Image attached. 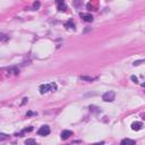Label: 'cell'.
Instances as JSON below:
<instances>
[{
	"label": "cell",
	"instance_id": "obj_1",
	"mask_svg": "<svg viewBox=\"0 0 145 145\" xmlns=\"http://www.w3.org/2000/svg\"><path fill=\"white\" fill-rule=\"evenodd\" d=\"M57 90V84L56 83H51V84H42L40 85V93L41 94H44V93H48L50 91H56Z\"/></svg>",
	"mask_w": 145,
	"mask_h": 145
},
{
	"label": "cell",
	"instance_id": "obj_2",
	"mask_svg": "<svg viewBox=\"0 0 145 145\" xmlns=\"http://www.w3.org/2000/svg\"><path fill=\"white\" fill-rule=\"evenodd\" d=\"M116 98V93L113 91H108L103 95H102V100L104 102H112Z\"/></svg>",
	"mask_w": 145,
	"mask_h": 145
},
{
	"label": "cell",
	"instance_id": "obj_3",
	"mask_svg": "<svg viewBox=\"0 0 145 145\" xmlns=\"http://www.w3.org/2000/svg\"><path fill=\"white\" fill-rule=\"evenodd\" d=\"M38 134L40 136H47L50 134V127L49 126H42L40 127V129L38 130Z\"/></svg>",
	"mask_w": 145,
	"mask_h": 145
},
{
	"label": "cell",
	"instance_id": "obj_4",
	"mask_svg": "<svg viewBox=\"0 0 145 145\" xmlns=\"http://www.w3.org/2000/svg\"><path fill=\"white\" fill-rule=\"evenodd\" d=\"M60 136H61V140H67L70 136H73V132L72 130H64V132H61Z\"/></svg>",
	"mask_w": 145,
	"mask_h": 145
},
{
	"label": "cell",
	"instance_id": "obj_5",
	"mask_svg": "<svg viewBox=\"0 0 145 145\" xmlns=\"http://www.w3.org/2000/svg\"><path fill=\"white\" fill-rule=\"evenodd\" d=\"M143 128V123H140V121H135V123L132 124V129L133 130H141Z\"/></svg>",
	"mask_w": 145,
	"mask_h": 145
},
{
	"label": "cell",
	"instance_id": "obj_6",
	"mask_svg": "<svg viewBox=\"0 0 145 145\" xmlns=\"http://www.w3.org/2000/svg\"><path fill=\"white\" fill-rule=\"evenodd\" d=\"M81 17L83 18V21L87 22V23L93 22V16L91 14H81Z\"/></svg>",
	"mask_w": 145,
	"mask_h": 145
},
{
	"label": "cell",
	"instance_id": "obj_7",
	"mask_svg": "<svg viewBox=\"0 0 145 145\" xmlns=\"http://www.w3.org/2000/svg\"><path fill=\"white\" fill-rule=\"evenodd\" d=\"M135 144H136V142L133 140H129V138H124L120 142V145H135Z\"/></svg>",
	"mask_w": 145,
	"mask_h": 145
},
{
	"label": "cell",
	"instance_id": "obj_8",
	"mask_svg": "<svg viewBox=\"0 0 145 145\" xmlns=\"http://www.w3.org/2000/svg\"><path fill=\"white\" fill-rule=\"evenodd\" d=\"M57 5H58V10L59 11H66L67 6L64 1H57Z\"/></svg>",
	"mask_w": 145,
	"mask_h": 145
},
{
	"label": "cell",
	"instance_id": "obj_9",
	"mask_svg": "<svg viewBox=\"0 0 145 145\" xmlns=\"http://www.w3.org/2000/svg\"><path fill=\"white\" fill-rule=\"evenodd\" d=\"M81 79L82 81H86V82H92L95 79V77H91V76H81Z\"/></svg>",
	"mask_w": 145,
	"mask_h": 145
},
{
	"label": "cell",
	"instance_id": "obj_10",
	"mask_svg": "<svg viewBox=\"0 0 145 145\" xmlns=\"http://www.w3.org/2000/svg\"><path fill=\"white\" fill-rule=\"evenodd\" d=\"M25 145H36V142L33 138H28V140L25 141Z\"/></svg>",
	"mask_w": 145,
	"mask_h": 145
},
{
	"label": "cell",
	"instance_id": "obj_11",
	"mask_svg": "<svg viewBox=\"0 0 145 145\" xmlns=\"http://www.w3.org/2000/svg\"><path fill=\"white\" fill-rule=\"evenodd\" d=\"M9 138V135L4 134V133H0V141H6Z\"/></svg>",
	"mask_w": 145,
	"mask_h": 145
},
{
	"label": "cell",
	"instance_id": "obj_12",
	"mask_svg": "<svg viewBox=\"0 0 145 145\" xmlns=\"http://www.w3.org/2000/svg\"><path fill=\"white\" fill-rule=\"evenodd\" d=\"M66 27H72V28H75V24L73 23L72 19H69L67 23H66Z\"/></svg>",
	"mask_w": 145,
	"mask_h": 145
},
{
	"label": "cell",
	"instance_id": "obj_13",
	"mask_svg": "<svg viewBox=\"0 0 145 145\" xmlns=\"http://www.w3.org/2000/svg\"><path fill=\"white\" fill-rule=\"evenodd\" d=\"M7 39H8L7 35H5V34L0 33V41H1V40H7Z\"/></svg>",
	"mask_w": 145,
	"mask_h": 145
},
{
	"label": "cell",
	"instance_id": "obj_14",
	"mask_svg": "<svg viewBox=\"0 0 145 145\" xmlns=\"http://www.w3.org/2000/svg\"><path fill=\"white\" fill-rule=\"evenodd\" d=\"M40 5H41V4H40L39 1H36V2H34V4H33V7H34V8H36V9H38V8L40 7Z\"/></svg>",
	"mask_w": 145,
	"mask_h": 145
},
{
	"label": "cell",
	"instance_id": "obj_15",
	"mask_svg": "<svg viewBox=\"0 0 145 145\" xmlns=\"http://www.w3.org/2000/svg\"><path fill=\"white\" fill-rule=\"evenodd\" d=\"M132 81L134 82V83H138V78L136 77V76H134V75L132 76Z\"/></svg>",
	"mask_w": 145,
	"mask_h": 145
},
{
	"label": "cell",
	"instance_id": "obj_16",
	"mask_svg": "<svg viewBox=\"0 0 145 145\" xmlns=\"http://www.w3.org/2000/svg\"><path fill=\"white\" fill-rule=\"evenodd\" d=\"M32 130H33V127H30V128H26V129L23 130V133H25V132H32Z\"/></svg>",
	"mask_w": 145,
	"mask_h": 145
},
{
	"label": "cell",
	"instance_id": "obj_17",
	"mask_svg": "<svg viewBox=\"0 0 145 145\" xmlns=\"http://www.w3.org/2000/svg\"><path fill=\"white\" fill-rule=\"evenodd\" d=\"M142 62H143V60H138V61H135V62H134V66H137V65H141Z\"/></svg>",
	"mask_w": 145,
	"mask_h": 145
},
{
	"label": "cell",
	"instance_id": "obj_18",
	"mask_svg": "<svg viewBox=\"0 0 145 145\" xmlns=\"http://www.w3.org/2000/svg\"><path fill=\"white\" fill-rule=\"evenodd\" d=\"M92 145H103V142H101V143H95V144H92Z\"/></svg>",
	"mask_w": 145,
	"mask_h": 145
},
{
	"label": "cell",
	"instance_id": "obj_19",
	"mask_svg": "<svg viewBox=\"0 0 145 145\" xmlns=\"http://www.w3.org/2000/svg\"><path fill=\"white\" fill-rule=\"evenodd\" d=\"M32 115H33V112H32V111H28L26 116H32Z\"/></svg>",
	"mask_w": 145,
	"mask_h": 145
}]
</instances>
